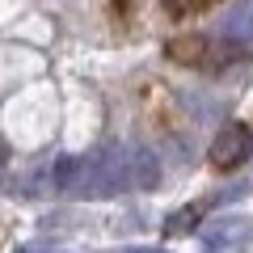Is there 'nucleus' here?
Listing matches in <instances>:
<instances>
[{
	"instance_id": "nucleus-4",
	"label": "nucleus",
	"mask_w": 253,
	"mask_h": 253,
	"mask_svg": "<svg viewBox=\"0 0 253 253\" xmlns=\"http://www.w3.org/2000/svg\"><path fill=\"white\" fill-rule=\"evenodd\" d=\"M215 0H165V9L173 13V17H194V13H203V9H211Z\"/></svg>"
},
{
	"instance_id": "nucleus-1",
	"label": "nucleus",
	"mask_w": 253,
	"mask_h": 253,
	"mask_svg": "<svg viewBox=\"0 0 253 253\" xmlns=\"http://www.w3.org/2000/svg\"><path fill=\"white\" fill-rule=\"evenodd\" d=\"M169 59L173 63H186V68H199V72H219L228 63H236L245 55L241 42H219V38H203V34H186V38H173L169 46Z\"/></svg>"
},
{
	"instance_id": "nucleus-3",
	"label": "nucleus",
	"mask_w": 253,
	"mask_h": 253,
	"mask_svg": "<svg viewBox=\"0 0 253 253\" xmlns=\"http://www.w3.org/2000/svg\"><path fill=\"white\" fill-rule=\"evenodd\" d=\"M156 177H161V165H156L152 152H131V186H156Z\"/></svg>"
},
{
	"instance_id": "nucleus-6",
	"label": "nucleus",
	"mask_w": 253,
	"mask_h": 253,
	"mask_svg": "<svg viewBox=\"0 0 253 253\" xmlns=\"http://www.w3.org/2000/svg\"><path fill=\"white\" fill-rule=\"evenodd\" d=\"M114 13L118 21H131V0H114Z\"/></svg>"
},
{
	"instance_id": "nucleus-5",
	"label": "nucleus",
	"mask_w": 253,
	"mask_h": 253,
	"mask_svg": "<svg viewBox=\"0 0 253 253\" xmlns=\"http://www.w3.org/2000/svg\"><path fill=\"white\" fill-rule=\"evenodd\" d=\"M199 211H203V207H190V211H177V215L169 219V232H181V228H190V224H194V219H199Z\"/></svg>"
},
{
	"instance_id": "nucleus-2",
	"label": "nucleus",
	"mask_w": 253,
	"mask_h": 253,
	"mask_svg": "<svg viewBox=\"0 0 253 253\" xmlns=\"http://www.w3.org/2000/svg\"><path fill=\"white\" fill-rule=\"evenodd\" d=\"M249 152H253L249 123H228L224 131L215 135V144H211V165H215V169H236Z\"/></svg>"
}]
</instances>
